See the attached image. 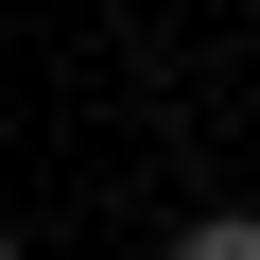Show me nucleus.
I'll use <instances>...</instances> for the list:
<instances>
[{"label":"nucleus","mask_w":260,"mask_h":260,"mask_svg":"<svg viewBox=\"0 0 260 260\" xmlns=\"http://www.w3.org/2000/svg\"><path fill=\"white\" fill-rule=\"evenodd\" d=\"M156 260H260V208H191V225H174Z\"/></svg>","instance_id":"nucleus-1"},{"label":"nucleus","mask_w":260,"mask_h":260,"mask_svg":"<svg viewBox=\"0 0 260 260\" xmlns=\"http://www.w3.org/2000/svg\"><path fill=\"white\" fill-rule=\"evenodd\" d=\"M0 260H18V225H0Z\"/></svg>","instance_id":"nucleus-2"}]
</instances>
